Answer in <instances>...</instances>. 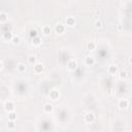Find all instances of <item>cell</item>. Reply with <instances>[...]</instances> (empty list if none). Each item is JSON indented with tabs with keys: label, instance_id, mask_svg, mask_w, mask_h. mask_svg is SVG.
I'll return each mask as SVG.
<instances>
[{
	"label": "cell",
	"instance_id": "5b68a950",
	"mask_svg": "<svg viewBox=\"0 0 132 132\" xmlns=\"http://www.w3.org/2000/svg\"><path fill=\"white\" fill-rule=\"evenodd\" d=\"M94 63H95V60H94L93 57L88 56V57L85 58V64H86L87 66H93Z\"/></svg>",
	"mask_w": 132,
	"mask_h": 132
},
{
	"label": "cell",
	"instance_id": "603a6c76",
	"mask_svg": "<svg viewBox=\"0 0 132 132\" xmlns=\"http://www.w3.org/2000/svg\"><path fill=\"white\" fill-rule=\"evenodd\" d=\"M12 41H13L14 45H19V43H20V37H19V36H16V35H14V37H13Z\"/></svg>",
	"mask_w": 132,
	"mask_h": 132
},
{
	"label": "cell",
	"instance_id": "9c48e42d",
	"mask_svg": "<svg viewBox=\"0 0 132 132\" xmlns=\"http://www.w3.org/2000/svg\"><path fill=\"white\" fill-rule=\"evenodd\" d=\"M64 30H65V27H64V25L63 24H57L56 26H55V31L57 32V33H63L64 32Z\"/></svg>",
	"mask_w": 132,
	"mask_h": 132
},
{
	"label": "cell",
	"instance_id": "ac0fdd59",
	"mask_svg": "<svg viewBox=\"0 0 132 132\" xmlns=\"http://www.w3.org/2000/svg\"><path fill=\"white\" fill-rule=\"evenodd\" d=\"M8 19V17H7V14L6 13H0V22H6Z\"/></svg>",
	"mask_w": 132,
	"mask_h": 132
},
{
	"label": "cell",
	"instance_id": "6da1fadb",
	"mask_svg": "<svg viewBox=\"0 0 132 132\" xmlns=\"http://www.w3.org/2000/svg\"><path fill=\"white\" fill-rule=\"evenodd\" d=\"M94 120H95V115L93 112L89 111V112H87L85 115V121L87 123H92V122H94Z\"/></svg>",
	"mask_w": 132,
	"mask_h": 132
},
{
	"label": "cell",
	"instance_id": "5bb4252c",
	"mask_svg": "<svg viewBox=\"0 0 132 132\" xmlns=\"http://www.w3.org/2000/svg\"><path fill=\"white\" fill-rule=\"evenodd\" d=\"M43 110H45V112L49 113L53 110V105L51 103H46L45 105H43Z\"/></svg>",
	"mask_w": 132,
	"mask_h": 132
},
{
	"label": "cell",
	"instance_id": "277c9868",
	"mask_svg": "<svg viewBox=\"0 0 132 132\" xmlns=\"http://www.w3.org/2000/svg\"><path fill=\"white\" fill-rule=\"evenodd\" d=\"M33 69H34V72L35 73H40L43 70V64L42 63H35Z\"/></svg>",
	"mask_w": 132,
	"mask_h": 132
},
{
	"label": "cell",
	"instance_id": "ba28073f",
	"mask_svg": "<svg viewBox=\"0 0 132 132\" xmlns=\"http://www.w3.org/2000/svg\"><path fill=\"white\" fill-rule=\"evenodd\" d=\"M108 72L111 75H115L118 72V66L117 65H109L108 66Z\"/></svg>",
	"mask_w": 132,
	"mask_h": 132
},
{
	"label": "cell",
	"instance_id": "7c38bea8",
	"mask_svg": "<svg viewBox=\"0 0 132 132\" xmlns=\"http://www.w3.org/2000/svg\"><path fill=\"white\" fill-rule=\"evenodd\" d=\"M27 61H28L29 64L34 65L35 63H36V56H35V55H30V56L27 58Z\"/></svg>",
	"mask_w": 132,
	"mask_h": 132
},
{
	"label": "cell",
	"instance_id": "2e32d148",
	"mask_svg": "<svg viewBox=\"0 0 132 132\" xmlns=\"http://www.w3.org/2000/svg\"><path fill=\"white\" fill-rule=\"evenodd\" d=\"M17 68H18V70H19L20 72H25V71H26V65H25L24 63H22V62L18 64Z\"/></svg>",
	"mask_w": 132,
	"mask_h": 132
},
{
	"label": "cell",
	"instance_id": "4fadbf2b",
	"mask_svg": "<svg viewBox=\"0 0 132 132\" xmlns=\"http://www.w3.org/2000/svg\"><path fill=\"white\" fill-rule=\"evenodd\" d=\"M41 30H42V33L45 34V35H49V34H51V32H52L51 27H50V26H48V25L43 26V27L41 28Z\"/></svg>",
	"mask_w": 132,
	"mask_h": 132
},
{
	"label": "cell",
	"instance_id": "d4e9b609",
	"mask_svg": "<svg viewBox=\"0 0 132 132\" xmlns=\"http://www.w3.org/2000/svg\"><path fill=\"white\" fill-rule=\"evenodd\" d=\"M2 66H3V64H2V62H1V61H0V69L2 68Z\"/></svg>",
	"mask_w": 132,
	"mask_h": 132
},
{
	"label": "cell",
	"instance_id": "7402d4cb",
	"mask_svg": "<svg viewBox=\"0 0 132 132\" xmlns=\"http://www.w3.org/2000/svg\"><path fill=\"white\" fill-rule=\"evenodd\" d=\"M15 127H16L15 121H8V123H7V128L8 129H15Z\"/></svg>",
	"mask_w": 132,
	"mask_h": 132
},
{
	"label": "cell",
	"instance_id": "30bf717a",
	"mask_svg": "<svg viewBox=\"0 0 132 132\" xmlns=\"http://www.w3.org/2000/svg\"><path fill=\"white\" fill-rule=\"evenodd\" d=\"M50 97H51V99H53V100L58 99V97H59V92H58L57 90H52V91L50 92Z\"/></svg>",
	"mask_w": 132,
	"mask_h": 132
},
{
	"label": "cell",
	"instance_id": "7a4b0ae2",
	"mask_svg": "<svg viewBox=\"0 0 132 132\" xmlns=\"http://www.w3.org/2000/svg\"><path fill=\"white\" fill-rule=\"evenodd\" d=\"M4 108L8 112H10V111H14L15 110V104H14V102L13 101H6L5 104H4Z\"/></svg>",
	"mask_w": 132,
	"mask_h": 132
},
{
	"label": "cell",
	"instance_id": "8fae6325",
	"mask_svg": "<svg viewBox=\"0 0 132 132\" xmlns=\"http://www.w3.org/2000/svg\"><path fill=\"white\" fill-rule=\"evenodd\" d=\"M13 37H14V35H13L12 32H5L4 35H3V39L5 41H12Z\"/></svg>",
	"mask_w": 132,
	"mask_h": 132
},
{
	"label": "cell",
	"instance_id": "e0dca14e",
	"mask_svg": "<svg viewBox=\"0 0 132 132\" xmlns=\"http://www.w3.org/2000/svg\"><path fill=\"white\" fill-rule=\"evenodd\" d=\"M41 38L39 37V36H37V37H34V38H32V42H33V45L34 46H39L40 43H41Z\"/></svg>",
	"mask_w": 132,
	"mask_h": 132
},
{
	"label": "cell",
	"instance_id": "52a82bcc",
	"mask_svg": "<svg viewBox=\"0 0 132 132\" xmlns=\"http://www.w3.org/2000/svg\"><path fill=\"white\" fill-rule=\"evenodd\" d=\"M65 23H66V25L67 26H74V24H75V20H74V18L73 17H67L66 19H65Z\"/></svg>",
	"mask_w": 132,
	"mask_h": 132
},
{
	"label": "cell",
	"instance_id": "44dd1931",
	"mask_svg": "<svg viewBox=\"0 0 132 132\" xmlns=\"http://www.w3.org/2000/svg\"><path fill=\"white\" fill-rule=\"evenodd\" d=\"M94 27L95 28H101L102 27V21L101 20H96L94 23Z\"/></svg>",
	"mask_w": 132,
	"mask_h": 132
},
{
	"label": "cell",
	"instance_id": "9a60e30c",
	"mask_svg": "<svg viewBox=\"0 0 132 132\" xmlns=\"http://www.w3.org/2000/svg\"><path fill=\"white\" fill-rule=\"evenodd\" d=\"M17 120V113L15 111L8 112V121H16Z\"/></svg>",
	"mask_w": 132,
	"mask_h": 132
},
{
	"label": "cell",
	"instance_id": "d6986e66",
	"mask_svg": "<svg viewBox=\"0 0 132 132\" xmlns=\"http://www.w3.org/2000/svg\"><path fill=\"white\" fill-rule=\"evenodd\" d=\"M29 35H30V37L34 38V37H37V36H38V33H37V31L35 30V29H32V30H30Z\"/></svg>",
	"mask_w": 132,
	"mask_h": 132
},
{
	"label": "cell",
	"instance_id": "8992f818",
	"mask_svg": "<svg viewBox=\"0 0 132 132\" xmlns=\"http://www.w3.org/2000/svg\"><path fill=\"white\" fill-rule=\"evenodd\" d=\"M128 106H129V101L127 99H120V101H119L120 108H127Z\"/></svg>",
	"mask_w": 132,
	"mask_h": 132
},
{
	"label": "cell",
	"instance_id": "3957f363",
	"mask_svg": "<svg viewBox=\"0 0 132 132\" xmlns=\"http://www.w3.org/2000/svg\"><path fill=\"white\" fill-rule=\"evenodd\" d=\"M76 67H77V62L75 60H70V61H68L67 62V68H68V70H74V69H76Z\"/></svg>",
	"mask_w": 132,
	"mask_h": 132
},
{
	"label": "cell",
	"instance_id": "ffe728a7",
	"mask_svg": "<svg viewBox=\"0 0 132 132\" xmlns=\"http://www.w3.org/2000/svg\"><path fill=\"white\" fill-rule=\"evenodd\" d=\"M94 49H95V43L93 41H90V42L87 43V50L91 51V50H94Z\"/></svg>",
	"mask_w": 132,
	"mask_h": 132
},
{
	"label": "cell",
	"instance_id": "cb8c5ba5",
	"mask_svg": "<svg viewBox=\"0 0 132 132\" xmlns=\"http://www.w3.org/2000/svg\"><path fill=\"white\" fill-rule=\"evenodd\" d=\"M120 77L121 78H126L127 77V72L125 71V70H122V71L120 72Z\"/></svg>",
	"mask_w": 132,
	"mask_h": 132
}]
</instances>
